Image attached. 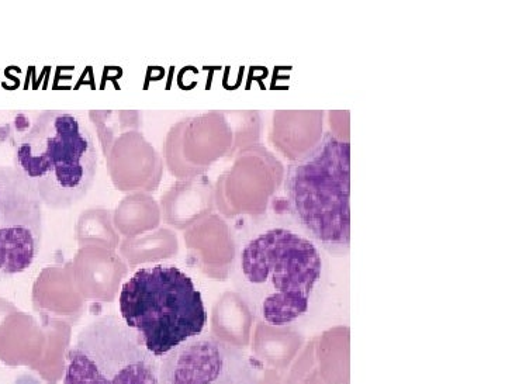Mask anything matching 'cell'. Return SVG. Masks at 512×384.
I'll use <instances>...</instances> for the list:
<instances>
[{
	"label": "cell",
	"mask_w": 512,
	"mask_h": 384,
	"mask_svg": "<svg viewBox=\"0 0 512 384\" xmlns=\"http://www.w3.org/2000/svg\"><path fill=\"white\" fill-rule=\"evenodd\" d=\"M43 241V203L15 166L0 165V282L26 272Z\"/></svg>",
	"instance_id": "cell-6"
},
{
	"label": "cell",
	"mask_w": 512,
	"mask_h": 384,
	"mask_svg": "<svg viewBox=\"0 0 512 384\" xmlns=\"http://www.w3.org/2000/svg\"><path fill=\"white\" fill-rule=\"evenodd\" d=\"M159 363L119 317L86 325L67 354L64 384H158Z\"/></svg>",
	"instance_id": "cell-5"
},
{
	"label": "cell",
	"mask_w": 512,
	"mask_h": 384,
	"mask_svg": "<svg viewBox=\"0 0 512 384\" xmlns=\"http://www.w3.org/2000/svg\"><path fill=\"white\" fill-rule=\"evenodd\" d=\"M121 320L155 358H165L207 325L202 293L182 269L155 265L138 269L120 293Z\"/></svg>",
	"instance_id": "cell-4"
},
{
	"label": "cell",
	"mask_w": 512,
	"mask_h": 384,
	"mask_svg": "<svg viewBox=\"0 0 512 384\" xmlns=\"http://www.w3.org/2000/svg\"><path fill=\"white\" fill-rule=\"evenodd\" d=\"M293 223L318 247L334 256L351 245V144L325 133L316 147L297 158L285 179Z\"/></svg>",
	"instance_id": "cell-3"
},
{
	"label": "cell",
	"mask_w": 512,
	"mask_h": 384,
	"mask_svg": "<svg viewBox=\"0 0 512 384\" xmlns=\"http://www.w3.org/2000/svg\"><path fill=\"white\" fill-rule=\"evenodd\" d=\"M98 159L91 130L78 114L46 110L17 140L13 166L36 189L43 206L64 210L88 195Z\"/></svg>",
	"instance_id": "cell-2"
},
{
	"label": "cell",
	"mask_w": 512,
	"mask_h": 384,
	"mask_svg": "<svg viewBox=\"0 0 512 384\" xmlns=\"http://www.w3.org/2000/svg\"><path fill=\"white\" fill-rule=\"evenodd\" d=\"M158 384H259L241 349L206 335L182 344L159 365Z\"/></svg>",
	"instance_id": "cell-7"
},
{
	"label": "cell",
	"mask_w": 512,
	"mask_h": 384,
	"mask_svg": "<svg viewBox=\"0 0 512 384\" xmlns=\"http://www.w3.org/2000/svg\"><path fill=\"white\" fill-rule=\"evenodd\" d=\"M324 276L323 249L299 227L262 224L237 249L234 285L251 313L272 327L303 320L321 292Z\"/></svg>",
	"instance_id": "cell-1"
}]
</instances>
